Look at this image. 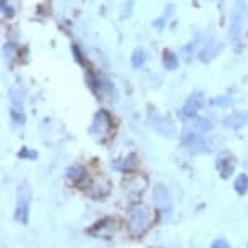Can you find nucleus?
Returning <instances> with one entry per match:
<instances>
[{
  "mask_svg": "<svg viewBox=\"0 0 248 248\" xmlns=\"http://www.w3.org/2000/svg\"><path fill=\"white\" fill-rule=\"evenodd\" d=\"M247 23V3L245 0H235L231 12V21H229V39L232 44H238L243 37Z\"/></svg>",
  "mask_w": 248,
  "mask_h": 248,
  "instance_id": "obj_1",
  "label": "nucleus"
},
{
  "mask_svg": "<svg viewBox=\"0 0 248 248\" xmlns=\"http://www.w3.org/2000/svg\"><path fill=\"white\" fill-rule=\"evenodd\" d=\"M182 143L190 149L191 153H209L213 149V143L203 132L196 128H185L182 132Z\"/></svg>",
  "mask_w": 248,
  "mask_h": 248,
  "instance_id": "obj_2",
  "label": "nucleus"
},
{
  "mask_svg": "<svg viewBox=\"0 0 248 248\" xmlns=\"http://www.w3.org/2000/svg\"><path fill=\"white\" fill-rule=\"evenodd\" d=\"M112 128H114V117L110 115V112L106 109L97 110L93 117L90 133L97 138H104L112 132Z\"/></svg>",
  "mask_w": 248,
  "mask_h": 248,
  "instance_id": "obj_3",
  "label": "nucleus"
},
{
  "mask_svg": "<svg viewBox=\"0 0 248 248\" xmlns=\"http://www.w3.org/2000/svg\"><path fill=\"white\" fill-rule=\"evenodd\" d=\"M30 204H31V190L26 182H23L18 188L16 196V209H15V219L21 224H28L30 219Z\"/></svg>",
  "mask_w": 248,
  "mask_h": 248,
  "instance_id": "obj_4",
  "label": "nucleus"
},
{
  "mask_svg": "<svg viewBox=\"0 0 248 248\" xmlns=\"http://www.w3.org/2000/svg\"><path fill=\"white\" fill-rule=\"evenodd\" d=\"M148 124L154 132H156L157 135H161V137H164V138H174L175 137L174 124H172L169 119H166L164 115L157 114L154 109H151L148 112Z\"/></svg>",
  "mask_w": 248,
  "mask_h": 248,
  "instance_id": "obj_5",
  "label": "nucleus"
},
{
  "mask_svg": "<svg viewBox=\"0 0 248 248\" xmlns=\"http://www.w3.org/2000/svg\"><path fill=\"white\" fill-rule=\"evenodd\" d=\"M204 104V94L201 91H195L191 93L188 96V99L185 101V104L182 106L180 109V120L184 122V124H190L191 120L195 119L196 114H198V110L203 107Z\"/></svg>",
  "mask_w": 248,
  "mask_h": 248,
  "instance_id": "obj_6",
  "label": "nucleus"
},
{
  "mask_svg": "<svg viewBox=\"0 0 248 248\" xmlns=\"http://www.w3.org/2000/svg\"><path fill=\"white\" fill-rule=\"evenodd\" d=\"M148 222H149V216L146 209L141 208V206H137V208L132 209L128 217V229L133 235H141L146 231Z\"/></svg>",
  "mask_w": 248,
  "mask_h": 248,
  "instance_id": "obj_7",
  "label": "nucleus"
},
{
  "mask_svg": "<svg viewBox=\"0 0 248 248\" xmlns=\"http://www.w3.org/2000/svg\"><path fill=\"white\" fill-rule=\"evenodd\" d=\"M86 191L93 198H104L110 191V182L104 175H96L86 180Z\"/></svg>",
  "mask_w": 248,
  "mask_h": 248,
  "instance_id": "obj_8",
  "label": "nucleus"
},
{
  "mask_svg": "<svg viewBox=\"0 0 248 248\" xmlns=\"http://www.w3.org/2000/svg\"><path fill=\"white\" fill-rule=\"evenodd\" d=\"M124 186H125V191H127L128 196L138 198V196H141L143 191L146 190L148 180H146V177H143V175H133L125 180Z\"/></svg>",
  "mask_w": 248,
  "mask_h": 248,
  "instance_id": "obj_9",
  "label": "nucleus"
},
{
  "mask_svg": "<svg viewBox=\"0 0 248 248\" xmlns=\"http://www.w3.org/2000/svg\"><path fill=\"white\" fill-rule=\"evenodd\" d=\"M222 49H224V46H222L221 41L209 39L208 43L203 46V49L200 50L198 57H200L201 62H211V60H214L219 54L222 52Z\"/></svg>",
  "mask_w": 248,
  "mask_h": 248,
  "instance_id": "obj_10",
  "label": "nucleus"
},
{
  "mask_svg": "<svg viewBox=\"0 0 248 248\" xmlns=\"http://www.w3.org/2000/svg\"><path fill=\"white\" fill-rule=\"evenodd\" d=\"M216 167H217V170L222 179H229V177L233 174V170H235V159H233L229 153H221L217 156Z\"/></svg>",
  "mask_w": 248,
  "mask_h": 248,
  "instance_id": "obj_11",
  "label": "nucleus"
},
{
  "mask_svg": "<svg viewBox=\"0 0 248 248\" xmlns=\"http://www.w3.org/2000/svg\"><path fill=\"white\" fill-rule=\"evenodd\" d=\"M222 124H224V127L229 130H238V128L245 127V125H248V110L229 114L227 117H224Z\"/></svg>",
  "mask_w": 248,
  "mask_h": 248,
  "instance_id": "obj_12",
  "label": "nucleus"
},
{
  "mask_svg": "<svg viewBox=\"0 0 248 248\" xmlns=\"http://www.w3.org/2000/svg\"><path fill=\"white\" fill-rule=\"evenodd\" d=\"M112 167H114L117 172H122V174H130V172H133L138 167L137 154L135 153L127 154L125 157H122V159H119V161H115L114 164H112Z\"/></svg>",
  "mask_w": 248,
  "mask_h": 248,
  "instance_id": "obj_13",
  "label": "nucleus"
},
{
  "mask_svg": "<svg viewBox=\"0 0 248 248\" xmlns=\"http://www.w3.org/2000/svg\"><path fill=\"white\" fill-rule=\"evenodd\" d=\"M153 198L156 201V206L161 211H170L172 208V203H170V196H169V191L164 188L162 185H156L153 190Z\"/></svg>",
  "mask_w": 248,
  "mask_h": 248,
  "instance_id": "obj_14",
  "label": "nucleus"
},
{
  "mask_svg": "<svg viewBox=\"0 0 248 248\" xmlns=\"http://www.w3.org/2000/svg\"><path fill=\"white\" fill-rule=\"evenodd\" d=\"M65 175H67V179L70 182H73L75 185H81L83 182H86L90 177H88V170L85 166H81V164H73V166H70L67 172H65Z\"/></svg>",
  "mask_w": 248,
  "mask_h": 248,
  "instance_id": "obj_15",
  "label": "nucleus"
},
{
  "mask_svg": "<svg viewBox=\"0 0 248 248\" xmlns=\"http://www.w3.org/2000/svg\"><path fill=\"white\" fill-rule=\"evenodd\" d=\"M179 55L170 52V50H166V52L162 54V65L164 68L167 70V72H175L177 68H179Z\"/></svg>",
  "mask_w": 248,
  "mask_h": 248,
  "instance_id": "obj_16",
  "label": "nucleus"
},
{
  "mask_svg": "<svg viewBox=\"0 0 248 248\" xmlns=\"http://www.w3.org/2000/svg\"><path fill=\"white\" fill-rule=\"evenodd\" d=\"M174 15V5H167L166 8H164V12H162V15L156 18V20L153 21V26L156 28L157 31H162L164 28H166V25L169 23L170 20V16Z\"/></svg>",
  "mask_w": 248,
  "mask_h": 248,
  "instance_id": "obj_17",
  "label": "nucleus"
},
{
  "mask_svg": "<svg viewBox=\"0 0 248 248\" xmlns=\"http://www.w3.org/2000/svg\"><path fill=\"white\" fill-rule=\"evenodd\" d=\"M191 124V127L196 128V130H200V132H203V133H208V132H211L213 130V122L208 119V117H198L196 115L193 120L190 122Z\"/></svg>",
  "mask_w": 248,
  "mask_h": 248,
  "instance_id": "obj_18",
  "label": "nucleus"
},
{
  "mask_svg": "<svg viewBox=\"0 0 248 248\" xmlns=\"http://www.w3.org/2000/svg\"><path fill=\"white\" fill-rule=\"evenodd\" d=\"M130 62H132V67L135 70L143 68L144 63H146V52H144V49H141V47L135 49L132 57H130Z\"/></svg>",
  "mask_w": 248,
  "mask_h": 248,
  "instance_id": "obj_19",
  "label": "nucleus"
},
{
  "mask_svg": "<svg viewBox=\"0 0 248 248\" xmlns=\"http://www.w3.org/2000/svg\"><path fill=\"white\" fill-rule=\"evenodd\" d=\"M196 49H198V41H191V43L182 47L180 55H182V59H184V62L190 63L191 60H193V57L196 55Z\"/></svg>",
  "mask_w": 248,
  "mask_h": 248,
  "instance_id": "obj_20",
  "label": "nucleus"
},
{
  "mask_svg": "<svg viewBox=\"0 0 248 248\" xmlns=\"http://www.w3.org/2000/svg\"><path fill=\"white\" fill-rule=\"evenodd\" d=\"M10 117H12V124H13V127H15V128H20V127H23V125H25V122H26L25 110L15 109V107H12Z\"/></svg>",
  "mask_w": 248,
  "mask_h": 248,
  "instance_id": "obj_21",
  "label": "nucleus"
},
{
  "mask_svg": "<svg viewBox=\"0 0 248 248\" xmlns=\"http://www.w3.org/2000/svg\"><path fill=\"white\" fill-rule=\"evenodd\" d=\"M233 188L238 195H243L248 191V175L247 174H240L233 180Z\"/></svg>",
  "mask_w": 248,
  "mask_h": 248,
  "instance_id": "obj_22",
  "label": "nucleus"
},
{
  "mask_svg": "<svg viewBox=\"0 0 248 248\" xmlns=\"http://www.w3.org/2000/svg\"><path fill=\"white\" fill-rule=\"evenodd\" d=\"M10 101H12V106L15 109H21L25 107V99H23V93L16 88H12L10 90Z\"/></svg>",
  "mask_w": 248,
  "mask_h": 248,
  "instance_id": "obj_23",
  "label": "nucleus"
},
{
  "mask_svg": "<svg viewBox=\"0 0 248 248\" xmlns=\"http://www.w3.org/2000/svg\"><path fill=\"white\" fill-rule=\"evenodd\" d=\"M16 54H18V46L15 43H7L3 46V57H5V60H8V62L15 60Z\"/></svg>",
  "mask_w": 248,
  "mask_h": 248,
  "instance_id": "obj_24",
  "label": "nucleus"
},
{
  "mask_svg": "<svg viewBox=\"0 0 248 248\" xmlns=\"http://www.w3.org/2000/svg\"><path fill=\"white\" fill-rule=\"evenodd\" d=\"M0 10L7 20H12L15 16V8L12 7V3H8V0H0Z\"/></svg>",
  "mask_w": 248,
  "mask_h": 248,
  "instance_id": "obj_25",
  "label": "nucleus"
},
{
  "mask_svg": "<svg viewBox=\"0 0 248 248\" xmlns=\"http://www.w3.org/2000/svg\"><path fill=\"white\" fill-rule=\"evenodd\" d=\"M72 52H73L75 60H77V62L81 65V67H88L86 60H85V54H83V50H81V47H79L78 44H73L72 46Z\"/></svg>",
  "mask_w": 248,
  "mask_h": 248,
  "instance_id": "obj_26",
  "label": "nucleus"
},
{
  "mask_svg": "<svg viewBox=\"0 0 248 248\" xmlns=\"http://www.w3.org/2000/svg\"><path fill=\"white\" fill-rule=\"evenodd\" d=\"M133 5H135V0H125V3L122 5V10H120L122 20L130 18V15H132V12H133Z\"/></svg>",
  "mask_w": 248,
  "mask_h": 248,
  "instance_id": "obj_27",
  "label": "nucleus"
},
{
  "mask_svg": "<svg viewBox=\"0 0 248 248\" xmlns=\"http://www.w3.org/2000/svg\"><path fill=\"white\" fill-rule=\"evenodd\" d=\"M211 102H213V106H217V107H229L233 102V97L232 96H217V97H214Z\"/></svg>",
  "mask_w": 248,
  "mask_h": 248,
  "instance_id": "obj_28",
  "label": "nucleus"
},
{
  "mask_svg": "<svg viewBox=\"0 0 248 248\" xmlns=\"http://www.w3.org/2000/svg\"><path fill=\"white\" fill-rule=\"evenodd\" d=\"M18 157L21 159H37V153L32 151L30 148H23L20 153H18Z\"/></svg>",
  "mask_w": 248,
  "mask_h": 248,
  "instance_id": "obj_29",
  "label": "nucleus"
},
{
  "mask_svg": "<svg viewBox=\"0 0 248 248\" xmlns=\"http://www.w3.org/2000/svg\"><path fill=\"white\" fill-rule=\"evenodd\" d=\"M211 248H232L231 243L227 240H224V238H217V240H214L211 243Z\"/></svg>",
  "mask_w": 248,
  "mask_h": 248,
  "instance_id": "obj_30",
  "label": "nucleus"
}]
</instances>
